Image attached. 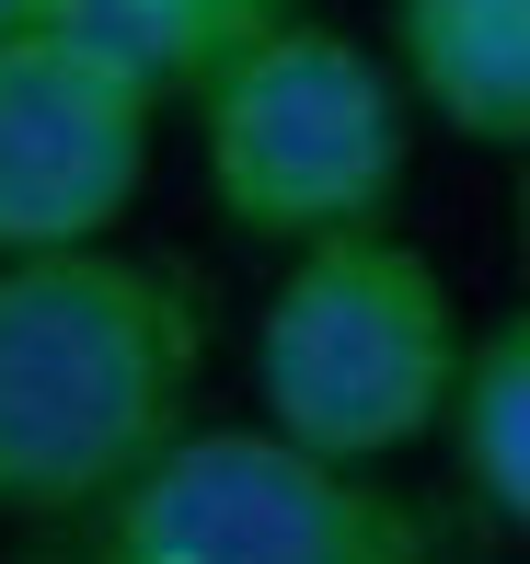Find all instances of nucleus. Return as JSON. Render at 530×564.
I'll return each instance as SVG.
<instances>
[{
	"label": "nucleus",
	"instance_id": "f03ea898",
	"mask_svg": "<svg viewBox=\"0 0 530 564\" xmlns=\"http://www.w3.org/2000/svg\"><path fill=\"white\" fill-rule=\"evenodd\" d=\"M196 105V173L208 208L266 253H323L392 230L403 196V150H415V93L369 35L323 12H289L266 35H242Z\"/></svg>",
	"mask_w": 530,
	"mask_h": 564
},
{
	"label": "nucleus",
	"instance_id": "7ed1b4c3",
	"mask_svg": "<svg viewBox=\"0 0 530 564\" xmlns=\"http://www.w3.org/2000/svg\"><path fill=\"white\" fill-rule=\"evenodd\" d=\"M473 335L450 276L426 265L403 230H358V242L289 253L255 312V403L289 449L381 473L392 449L450 438Z\"/></svg>",
	"mask_w": 530,
	"mask_h": 564
},
{
	"label": "nucleus",
	"instance_id": "9d476101",
	"mask_svg": "<svg viewBox=\"0 0 530 564\" xmlns=\"http://www.w3.org/2000/svg\"><path fill=\"white\" fill-rule=\"evenodd\" d=\"M508 219H519V265H530V162H519V208Z\"/></svg>",
	"mask_w": 530,
	"mask_h": 564
},
{
	"label": "nucleus",
	"instance_id": "20e7f679",
	"mask_svg": "<svg viewBox=\"0 0 530 564\" xmlns=\"http://www.w3.org/2000/svg\"><path fill=\"white\" fill-rule=\"evenodd\" d=\"M58 564H426V519L381 473L312 460L277 426H185Z\"/></svg>",
	"mask_w": 530,
	"mask_h": 564
},
{
	"label": "nucleus",
	"instance_id": "6e6552de",
	"mask_svg": "<svg viewBox=\"0 0 530 564\" xmlns=\"http://www.w3.org/2000/svg\"><path fill=\"white\" fill-rule=\"evenodd\" d=\"M69 23V0H0V46H23V35H58Z\"/></svg>",
	"mask_w": 530,
	"mask_h": 564
},
{
	"label": "nucleus",
	"instance_id": "39448f33",
	"mask_svg": "<svg viewBox=\"0 0 530 564\" xmlns=\"http://www.w3.org/2000/svg\"><path fill=\"white\" fill-rule=\"evenodd\" d=\"M150 116L162 93H139L82 35L0 46V265L105 253L150 185Z\"/></svg>",
	"mask_w": 530,
	"mask_h": 564
},
{
	"label": "nucleus",
	"instance_id": "423d86ee",
	"mask_svg": "<svg viewBox=\"0 0 530 564\" xmlns=\"http://www.w3.org/2000/svg\"><path fill=\"white\" fill-rule=\"evenodd\" d=\"M392 69L450 139L530 162V0H392Z\"/></svg>",
	"mask_w": 530,
	"mask_h": 564
},
{
	"label": "nucleus",
	"instance_id": "0eeeda50",
	"mask_svg": "<svg viewBox=\"0 0 530 564\" xmlns=\"http://www.w3.org/2000/svg\"><path fill=\"white\" fill-rule=\"evenodd\" d=\"M450 449H462V484L485 496V519H508L530 542V312L473 335L462 403H450Z\"/></svg>",
	"mask_w": 530,
	"mask_h": 564
},
{
	"label": "nucleus",
	"instance_id": "f257e3e1",
	"mask_svg": "<svg viewBox=\"0 0 530 564\" xmlns=\"http://www.w3.org/2000/svg\"><path fill=\"white\" fill-rule=\"evenodd\" d=\"M208 312L173 265L35 253L0 265V519L82 530L196 426Z\"/></svg>",
	"mask_w": 530,
	"mask_h": 564
},
{
	"label": "nucleus",
	"instance_id": "1a4fd4ad",
	"mask_svg": "<svg viewBox=\"0 0 530 564\" xmlns=\"http://www.w3.org/2000/svg\"><path fill=\"white\" fill-rule=\"evenodd\" d=\"M242 23H289V12H312V0H231Z\"/></svg>",
	"mask_w": 530,
	"mask_h": 564
}]
</instances>
